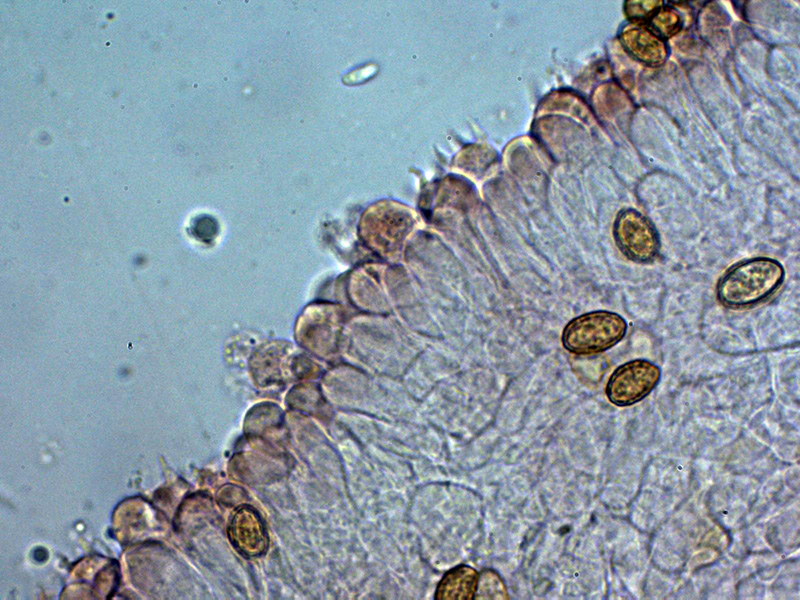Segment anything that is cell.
<instances>
[{
  "label": "cell",
  "instance_id": "cell-1",
  "mask_svg": "<svg viewBox=\"0 0 800 600\" xmlns=\"http://www.w3.org/2000/svg\"><path fill=\"white\" fill-rule=\"evenodd\" d=\"M784 266L770 257H753L729 267L719 278L716 297L724 307L749 309L767 302L782 287Z\"/></svg>",
  "mask_w": 800,
  "mask_h": 600
},
{
  "label": "cell",
  "instance_id": "cell-2",
  "mask_svg": "<svg viewBox=\"0 0 800 600\" xmlns=\"http://www.w3.org/2000/svg\"><path fill=\"white\" fill-rule=\"evenodd\" d=\"M628 324L618 313L597 310L573 318L562 333L564 348L575 355H594L618 344Z\"/></svg>",
  "mask_w": 800,
  "mask_h": 600
},
{
  "label": "cell",
  "instance_id": "cell-3",
  "mask_svg": "<svg viewBox=\"0 0 800 600\" xmlns=\"http://www.w3.org/2000/svg\"><path fill=\"white\" fill-rule=\"evenodd\" d=\"M613 239L628 260L649 264L661 252V240L654 224L641 212L628 208L620 211L613 224Z\"/></svg>",
  "mask_w": 800,
  "mask_h": 600
},
{
  "label": "cell",
  "instance_id": "cell-4",
  "mask_svg": "<svg viewBox=\"0 0 800 600\" xmlns=\"http://www.w3.org/2000/svg\"><path fill=\"white\" fill-rule=\"evenodd\" d=\"M661 369L647 359H634L618 366L610 375L605 393L616 406H630L643 400L658 385Z\"/></svg>",
  "mask_w": 800,
  "mask_h": 600
},
{
  "label": "cell",
  "instance_id": "cell-5",
  "mask_svg": "<svg viewBox=\"0 0 800 600\" xmlns=\"http://www.w3.org/2000/svg\"><path fill=\"white\" fill-rule=\"evenodd\" d=\"M621 40L628 52L640 61L657 65L666 57L664 43L644 27H626Z\"/></svg>",
  "mask_w": 800,
  "mask_h": 600
},
{
  "label": "cell",
  "instance_id": "cell-6",
  "mask_svg": "<svg viewBox=\"0 0 800 600\" xmlns=\"http://www.w3.org/2000/svg\"><path fill=\"white\" fill-rule=\"evenodd\" d=\"M479 575L467 565L448 571L437 585L435 599L472 600L475 596Z\"/></svg>",
  "mask_w": 800,
  "mask_h": 600
},
{
  "label": "cell",
  "instance_id": "cell-7",
  "mask_svg": "<svg viewBox=\"0 0 800 600\" xmlns=\"http://www.w3.org/2000/svg\"><path fill=\"white\" fill-rule=\"evenodd\" d=\"M477 599H507V592L500 577L492 571L482 572L475 593Z\"/></svg>",
  "mask_w": 800,
  "mask_h": 600
},
{
  "label": "cell",
  "instance_id": "cell-8",
  "mask_svg": "<svg viewBox=\"0 0 800 600\" xmlns=\"http://www.w3.org/2000/svg\"><path fill=\"white\" fill-rule=\"evenodd\" d=\"M679 25V16L669 9L658 11L651 19L652 29L663 37L674 34L679 29Z\"/></svg>",
  "mask_w": 800,
  "mask_h": 600
}]
</instances>
